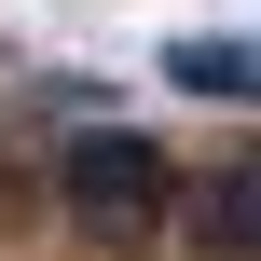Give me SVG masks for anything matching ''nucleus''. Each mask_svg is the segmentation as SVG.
Here are the masks:
<instances>
[{
  "mask_svg": "<svg viewBox=\"0 0 261 261\" xmlns=\"http://www.w3.org/2000/svg\"><path fill=\"white\" fill-rule=\"evenodd\" d=\"M165 83H179V96H261V41H179Z\"/></svg>",
  "mask_w": 261,
  "mask_h": 261,
  "instance_id": "f03ea898",
  "label": "nucleus"
},
{
  "mask_svg": "<svg viewBox=\"0 0 261 261\" xmlns=\"http://www.w3.org/2000/svg\"><path fill=\"white\" fill-rule=\"evenodd\" d=\"M165 193H179V165H165L151 138H124V124H96V138L55 151V206H69L83 234H151Z\"/></svg>",
  "mask_w": 261,
  "mask_h": 261,
  "instance_id": "f257e3e1",
  "label": "nucleus"
},
{
  "mask_svg": "<svg viewBox=\"0 0 261 261\" xmlns=\"http://www.w3.org/2000/svg\"><path fill=\"white\" fill-rule=\"evenodd\" d=\"M206 248L261 261V165H220V179H206Z\"/></svg>",
  "mask_w": 261,
  "mask_h": 261,
  "instance_id": "7ed1b4c3",
  "label": "nucleus"
}]
</instances>
